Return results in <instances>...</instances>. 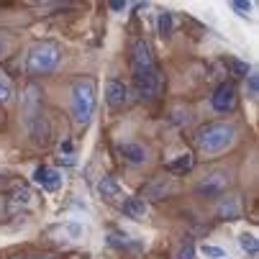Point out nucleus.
Masks as SVG:
<instances>
[{"mask_svg": "<svg viewBox=\"0 0 259 259\" xmlns=\"http://www.w3.org/2000/svg\"><path fill=\"white\" fill-rule=\"evenodd\" d=\"M236 141V126L231 121H208L193 134L195 152L205 159L229 152Z\"/></svg>", "mask_w": 259, "mask_h": 259, "instance_id": "nucleus-1", "label": "nucleus"}, {"mask_svg": "<svg viewBox=\"0 0 259 259\" xmlns=\"http://www.w3.org/2000/svg\"><path fill=\"white\" fill-rule=\"evenodd\" d=\"M95 105H98V82L95 77L85 75L77 77L69 88V118L75 123L77 131H85L95 116Z\"/></svg>", "mask_w": 259, "mask_h": 259, "instance_id": "nucleus-2", "label": "nucleus"}, {"mask_svg": "<svg viewBox=\"0 0 259 259\" xmlns=\"http://www.w3.org/2000/svg\"><path fill=\"white\" fill-rule=\"evenodd\" d=\"M59 62H62V47L52 39H41V41H33L26 49L23 69L31 80H39V77H47L52 72H57Z\"/></svg>", "mask_w": 259, "mask_h": 259, "instance_id": "nucleus-3", "label": "nucleus"}, {"mask_svg": "<svg viewBox=\"0 0 259 259\" xmlns=\"http://www.w3.org/2000/svg\"><path fill=\"white\" fill-rule=\"evenodd\" d=\"M231 185H234V175L224 167H215V169L203 172V177L193 185V195L203 200H215V198H224Z\"/></svg>", "mask_w": 259, "mask_h": 259, "instance_id": "nucleus-4", "label": "nucleus"}, {"mask_svg": "<svg viewBox=\"0 0 259 259\" xmlns=\"http://www.w3.org/2000/svg\"><path fill=\"white\" fill-rule=\"evenodd\" d=\"M18 110H21V123L28 131V126L44 116V90L41 85H36L33 80L26 82V88L21 90V100H18Z\"/></svg>", "mask_w": 259, "mask_h": 259, "instance_id": "nucleus-5", "label": "nucleus"}, {"mask_svg": "<svg viewBox=\"0 0 259 259\" xmlns=\"http://www.w3.org/2000/svg\"><path fill=\"white\" fill-rule=\"evenodd\" d=\"M159 88H162V77H159V69H154V72L131 75L128 93H131L136 100H141V103H152V100L159 95Z\"/></svg>", "mask_w": 259, "mask_h": 259, "instance_id": "nucleus-6", "label": "nucleus"}, {"mask_svg": "<svg viewBox=\"0 0 259 259\" xmlns=\"http://www.w3.org/2000/svg\"><path fill=\"white\" fill-rule=\"evenodd\" d=\"M131 75H141V72H154L157 69V62H154V54H152V47L146 39H134L131 41Z\"/></svg>", "mask_w": 259, "mask_h": 259, "instance_id": "nucleus-7", "label": "nucleus"}, {"mask_svg": "<svg viewBox=\"0 0 259 259\" xmlns=\"http://www.w3.org/2000/svg\"><path fill=\"white\" fill-rule=\"evenodd\" d=\"M236 103H239V90L234 85V80H226V82H221L213 95H210V108L215 110V113L221 116H229L236 110Z\"/></svg>", "mask_w": 259, "mask_h": 259, "instance_id": "nucleus-8", "label": "nucleus"}, {"mask_svg": "<svg viewBox=\"0 0 259 259\" xmlns=\"http://www.w3.org/2000/svg\"><path fill=\"white\" fill-rule=\"evenodd\" d=\"M175 193H177L175 177H169V175H157V177H152V180L141 188V195H139V198H144V200H164V198H169V195H175Z\"/></svg>", "mask_w": 259, "mask_h": 259, "instance_id": "nucleus-9", "label": "nucleus"}, {"mask_svg": "<svg viewBox=\"0 0 259 259\" xmlns=\"http://www.w3.org/2000/svg\"><path fill=\"white\" fill-rule=\"evenodd\" d=\"M103 98H105V105H108L110 110H121V108L128 105L131 93H128V85H126L123 80H116V77H113V80L105 82Z\"/></svg>", "mask_w": 259, "mask_h": 259, "instance_id": "nucleus-10", "label": "nucleus"}, {"mask_svg": "<svg viewBox=\"0 0 259 259\" xmlns=\"http://www.w3.org/2000/svg\"><path fill=\"white\" fill-rule=\"evenodd\" d=\"M118 154L131 167H141V164L149 162V149H146L141 141H123V144H118Z\"/></svg>", "mask_w": 259, "mask_h": 259, "instance_id": "nucleus-11", "label": "nucleus"}, {"mask_svg": "<svg viewBox=\"0 0 259 259\" xmlns=\"http://www.w3.org/2000/svg\"><path fill=\"white\" fill-rule=\"evenodd\" d=\"M95 190H98V195H100L105 203H116V205H118V203L126 198V193H123V185H121L116 177H110V175H103V177L98 180Z\"/></svg>", "mask_w": 259, "mask_h": 259, "instance_id": "nucleus-12", "label": "nucleus"}, {"mask_svg": "<svg viewBox=\"0 0 259 259\" xmlns=\"http://www.w3.org/2000/svg\"><path fill=\"white\" fill-rule=\"evenodd\" d=\"M118 210L131 221H146L149 218V203H146L144 198H139V195H126L118 203Z\"/></svg>", "mask_w": 259, "mask_h": 259, "instance_id": "nucleus-13", "label": "nucleus"}, {"mask_svg": "<svg viewBox=\"0 0 259 259\" xmlns=\"http://www.w3.org/2000/svg\"><path fill=\"white\" fill-rule=\"evenodd\" d=\"M33 182H36V185H41L44 190L54 193V190L62 188L64 177H62L59 169H54V167H49V164H39V167L33 169Z\"/></svg>", "mask_w": 259, "mask_h": 259, "instance_id": "nucleus-14", "label": "nucleus"}, {"mask_svg": "<svg viewBox=\"0 0 259 259\" xmlns=\"http://www.w3.org/2000/svg\"><path fill=\"white\" fill-rule=\"evenodd\" d=\"M193 167H195V154L193 152H185V154H180V157H175L164 164L167 175H188V172H193Z\"/></svg>", "mask_w": 259, "mask_h": 259, "instance_id": "nucleus-15", "label": "nucleus"}, {"mask_svg": "<svg viewBox=\"0 0 259 259\" xmlns=\"http://www.w3.org/2000/svg\"><path fill=\"white\" fill-rule=\"evenodd\" d=\"M218 215L224 218V221H239V218H241V205H239V198H236V195L221 198V203H218Z\"/></svg>", "mask_w": 259, "mask_h": 259, "instance_id": "nucleus-16", "label": "nucleus"}, {"mask_svg": "<svg viewBox=\"0 0 259 259\" xmlns=\"http://www.w3.org/2000/svg\"><path fill=\"white\" fill-rule=\"evenodd\" d=\"M157 33L162 36V39H172V33H175V18L169 11H162L157 16Z\"/></svg>", "mask_w": 259, "mask_h": 259, "instance_id": "nucleus-17", "label": "nucleus"}, {"mask_svg": "<svg viewBox=\"0 0 259 259\" xmlns=\"http://www.w3.org/2000/svg\"><path fill=\"white\" fill-rule=\"evenodd\" d=\"M33 203V193L26 188V185H16V188L11 190V205L16 208V205H31Z\"/></svg>", "mask_w": 259, "mask_h": 259, "instance_id": "nucleus-18", "label": "nucleus"}, {"mask_svg": "<svg viewBox=\"0 0 259 259\" xmlns=\"http://www.w3.org/2000/svg\"><path fill=\"white\" fill-rule=\"evenodd\" d=\"M239 246H241V251H246L249 256H256V254H259V241H256V236H254L251 231H244V234L239 236Z\"/></svg>", "mask_w": 259, "mask_h": 259, "instance_id": "nucleus-19", "label": "nucleus"}, {"mask_svg": "<svg viewBox=\"0 0 259 259\" xmlns=\"http://www.w3.org/2000/svg\"><path fill=\"white\" fill-rule=\"evenodd\" d=\"M13 82L3 75V72H0V105H8L11 100H13Z\"/></svg>", "mask_w": 259, "mask_h": 259, "instance_id": "nucleus-20", "label": "nucleus"}, {"mask_svg": "<svg viewBox=\"0 0 259 259\" xmlns=\"http://www.w3.org/2000/svg\"><path fill=\"white\" fill-rule=\"evenodd\" d=\"M244 80H246V82H244L246 95H249L251 100H256V95H259V75H256V72H249Z\"/></svg>", "mask_w": 259, "mask_h": 259, "instance_id": "nucleus-21", "label": "nucleus"}, {"mask_svg": "<svg viewBox=\"0 0 259 259\" xmlns=\"http://www.w3.org/2000/svg\"><path fill=\"white\" fill-rule=\"evenodd\" d=\"M175 259H198L195 244H193V241H182V244L175 249Z\"/></svg>", "mask_w": 259, "mask_h": 259, "instance_id": "nucleus-22", "label": "nucleus"}, {"mask_svg": "<svg viewBox=\"0 0 259 259\" xmlns=\"http://www.w3.org/2000/svg\"><path fill=\"white\" fill-rule=\"evenodd\" d=\"M229 64H231V72H234V75L236 77H246L249 75V64L246 62H241V59H236V57H229Z\"/></svg>", "mask_w": 259, "mask_h": 259, "instance_id": "nucleus-23", "label": "nucleus"}, {"mask_svg": "<svg viewBox=\"0 0 259 259\" xmlns=\"http://www.w3.org/2000/svg\"><path fill=\"white\" fill-rule=\"evenodd\" d=\"M169 121L172 123H177V126H188L190 121H193V116H190V110H172V116H169Z\"/></svg>", "mask_w": 259, "mask_h": 259, "instance_id": "nucleus-24", "label": "nucleus"}, {"mask_svg": "<svg viewBox=\"0 0 259 259\" xmlns=\"http://www.w3.org/2000/svg\"><path fill=\"white\" fill-rule=\"evenodd\" d=\"M11 47H13L11 36H8L6 31H0V59H6V57L11 54Z\"/></svg>", "mask_w": 259, "mask_h": 259, "instance_id": "nucleus-25", "label": "nucleus"}, {"mask_svg": "<svg viewBox=\"0 0 259 259\" xmlns=\"http://www.w3.org/2000/svg\"><path fill=\"white\" fill-rule=\"evenodd\" d=\"M205 256H210V259H226V251L224 249H218V246H210V244H203V249H200Z\"/></svg>", "mask_w": 259, "mask_h": 259, "instance_id": "nucleus-26", "label": "nucleus"}, {"mask_svg": "<svg viewBox=\"0 0 259 259\" xmlns=\"http://www.w3.org/2000/svg\"><path fill=\"white\" fill-rule=\"evenodd\" d=\"M231 11H236V16L246 18L249 11H251V3H244V0H236V3H231Z\"/></svg>", "mask_w": 259, "mask_h": 259, "instance_id": "nucleus-27", "label": "nucleus"}, {"mask_svg": "<svg viewBox=\"0 0 259 259\" xmlns=\"http://www.w3.org/2000/svg\"><path fill=\"white\" fill-rule=\"evenodd\" d=\"M108 8L110 11H126L128 3H126V0H113V3H108Z\"/></svg>", "mask_w": 259, "mask_h": 259, "instance_id": "nucleus-28", "label": "nucleus"}, {"mask_svg": "<svg viewBox=\"0 0 259 259\" xmlns=\"http://www.w3.org/2000/svg\"><path fill=\"white\" fill-rule=\"evenodd\" d=\"M6 182H8V175H6V172H0V188H6Z\"/></svg>", "mask_w": 259, "mask_h": 259, "instance_id": "nucleus-29", "label": "nucleus"}, {"mask_svg": "<svg viewBox=\"0 0 259 259\" xmlns=\"http://www.w3.org/2000/svg\"><path fill=\"white\" fill-rule=\"evenodd\" d=\"M36 259H49V256H36Z\"/></svg>", "mask_w": 259, "mask_h": 259, "instance_id": "nucleus-30", "label": "nucleus"}]
</instances>
